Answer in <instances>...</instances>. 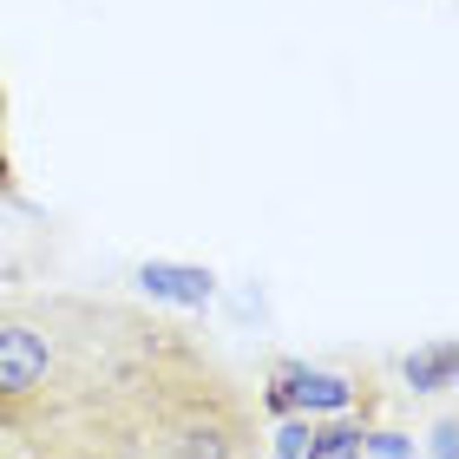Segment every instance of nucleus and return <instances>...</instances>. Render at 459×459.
<instances>
[{
  "label": "nucleus",
  "instance_id": "6",
  "mask_svg": "<svg viewBox=\"0 0 459 459\" xmlns=\"http://www.w3.org/2000/svg\"><path fill=\"white\" fill-rule=\"evenodd\" d=\"M413 453H420V440L401 433V427H368L361 433V459H413Z\"/></svg>",
  "mask_w": 459,
  "mask_h": 459
},
{
  "label": "nucleus",
  "instance_id": "3",
  "mask_svg": "<svg viewBox=\"0 0 459 459\" xmlns=\"http://www.w3.org/2000/svg\"><path fill=\"white\" fill-rule=\"evenodd\" d=\"M132 289L144 308H178V316H197V308L217 302V269L211 263H178V256H144L132 269Z\"/></svg>",
  "mask_w": 459,
  "mask_h": 459
},
{
  "label": "nucleus",
  "instance_id": "1",
  "mask_svg": "<svg viewBox=\"0 0 459 459\" xmlns=\"http://www.w3.org/2000/svg\"><path fill=\"white\" fill-rule=\"evenodd\" d=\"M0 459H263V413L211 335L158 316L66 394L7 413Z\"/></svg>",
  "mask_w": 459,
  "mask_h": 459
},
{
  "label": "nucleus",
  "instance_id": "2",
  "mask_svg": "<svg viewBox=\"0 0 459 459\" xmlns=\"http://www.w3.org/2000/svg\"><path fill=\"white\" fill-rule=\"evenodd\" d=\"M158 308L92 289H20L0 296V420L66 394L79 374L132 348Z\"/></svg>",
  "mask_w": 459,
  "mask_h": 459
},
{
  "label": "nucleus",
  "instance_id": "4",
  "mask_svg": "<svg viewBox=\"0 0 459 459\" xmlns=\"http://www.w3.org/2000/svg\"><path fill=\"white\" fill-rule=\"evenodd\" d=\"M401 387L413 394V401H446V394L459 387V342L433 335L420 348H407L401 354Z\"/></svg>",
  "mask_w": 459,
  "mask_h": 459
},
{
  "label": "nucleus",
  "instance_id": "7",
  "mask_svg": "<svg viewBox=\"0 0 459 459\" xmlns=\"http://www.w3.org/2000/svg\"><path fill=\"white\" fill-rule=\"evenodd\" d=\"M459 420H453V407H440V413H433V427H427V453L433 459H459Z\"/></svg>",
  "mask_w": 459,
  "mask_h": 459
},
{
  "label": "nucleus",
  "instance_id": "5",
  "mask_svg": "<svg viewBox=\"0 0 459 459\" xmlns=\"http://www.w3.org/2000/svg\"><path fill=\"white\" fill-rule=\"evenodd\" d=\"M374 420H361V413H328V420L308 427V453L302 459H361V433Z\"/></svg>",
  "mask_w": 459,
  "mask_h": 459
},
{
  "label": "nucleus",
  "instance_id": "8",
  "mask_svg": "<svg viewBox=\"0 0 459 459\" xmlns=\"http://www.w3.org/2000/svg\"><path fill=\"white\" fill-rule=\"evenodd\" d=\"M20 184H13V144H7V86H0V204H13Z\"/></svg>",
  "mask_w": 459,
  "mask_h": 459
}]
</instances>
